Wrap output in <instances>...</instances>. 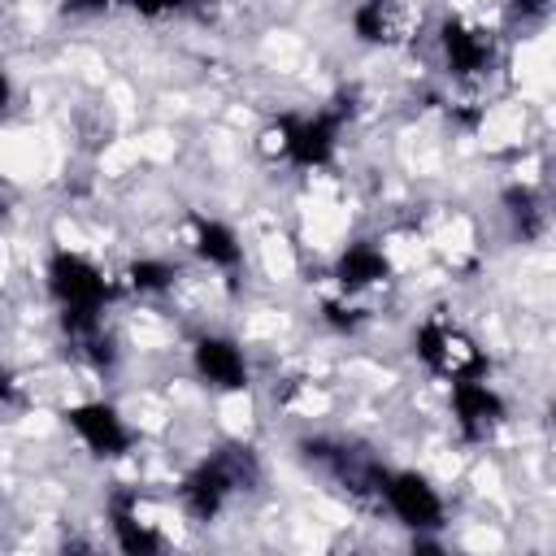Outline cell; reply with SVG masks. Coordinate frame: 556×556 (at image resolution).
<instances>
[{"mask_svg":"<svg viewBox=\"0 0 556 556\" xmlns=\"http://www.w3.org/2000/svg\"><path fill=\"white\" fill-rule=\"evenodd\" d=\"M48 291L61 304L65 326L74 334H83V339H96L100 313H104V300H109L104 274L78 252H56L52 265H48Z\"/></svg>","mask_w":556,"mask_h":556,"instance_id":"6da1fadb","label":"cell"},{"mask_svg":"<svg viewBox=\"0 0 556 556\" xmlns=\"http://www.w3.org/2000/svg\"><path fill=\"white\" fill-rule=\"evenodd\" d=\"M417 356L426 361V369L434 378H447V382L482 378V369H486L482 348L456 321H447V317H426L417 326Z\"/></svg>","mask_w":556,"mask_h":556,"instance_id":"7a4b0ae2","label":"cell"},{"mask_svg":"<svg viewBox=\"0 0 556 556\" xmlns=\"http://www.w3.org/2000/svg\"><path fill=\"white\" fill-rule=\"evenodd\" d=\"M439 48H443V65L456 83H478L495 70L500 56V39L486 22L478 17H447L439 30Z\"/></svg>","mask_w":556,"mask_h":556,"instance_id":"3957f363","label":"cell"},{"mask_svg":"<svg viewBox=\"0 0 556 556\" xmlns=\"http://www.w3.org/2000/svg\"><path fill=\"white\" fill-rule=\"evenodd\" d=\"M265 139H274V152L291 165L317 169L339 148V113H313V117H282Z\"/></svg>","mask_w":556,"mask_h":556,"instance_id":"277c9868","label":"cell"},{"mask_svg":"<svg viewBox=\"0 0 556 556\" xmlns=\"http://www.w3.org/2000/svg\"><path fill=\"white\" fill-rule=\"evenodd\" d=\"M400 526H413V530H430L443 521V495L434 491V482L417 469H400V473H387L382 482V500H378Z\"/></svg>","mask_w":556,"mask_h":556,"instance_id":"5b68a950","label":"cell"},{"mask_svg":"<svg viewBox=\"0 0 556 556\" xmlns=\"http://www.w3.org/2000/svg\"><path fill=\"white\" fill-rule=\"evenodd\" d=\"M452 421L469 443H486L504 426V400L486 378L452 382Z\"/></svg>","mask_w":556,"mask_h":556,"instance_id":"8992f818","label":"cell"},{"mask_svg":"<svg viewBox=\"0 0 556 556\" xmlns=\"http://www.w3.org/2000/svg\"><path fill=\"white\" fill-rule=\"evenodd\" d=\"M352 30L374 48H404L417 35V13L408 0H361L352 13Z\"/></svg>","mask_w":556,"mask_h":556,"instance_id":"52a82bcc","label":"cell"},{"mask_svg":"<svg viewBox=\"0 0 556 556\" xmlns=\"http://www.w3.org/2000/svg\"><path fill=\"white\" fill-rule=\"evenodd\" d=\"M65 421H70V430H74L96 456H122V452L135 443L126 417H122L113 404H104V400L74 404V408L65 413Z\"/></svg>","mask_w":556,"mask_h":556,"instance_id":"ba28073f","label":"cell"},{"mask_svg":"<svg viewBox=\"0 0 556 556\" xmlns=\"http://www.w3.org/2000/svg\"><path fill=\"white\" fill-rule=\"evenodd\" d=\"M191 365L195 374L217 387V391H243L248 387V356L235 339H222V334H204L195 348H191Z\"/></svg>","mask_w":556,"mask_h":556,"instance_id":"9c48e42d","label":"cell"},{"mask_svg":"<svg viewBox=\"0 0 556 556\" xmlns=\"http://www.w3.org/2000/svg\"><path fill=\"white\" fill-rule=\"evenodd\" d=\"M334 274H339V287H343L348 295H361V291L387 282L391 261H387V252H382L378 243H352V248L339 256V269H334Z\"/></svg>","mask_w":556,"mask_h":556,"instance_id":"30bf717a","label":"cell"},{"mask_svg":"<svg viewBox=\"0 0 556 556\" xmlns=\"http://www.w3.org/2000/svg\"><path fill=\"white\" fill-rule=\"evenodd\" d=\"M191 248H195V256H200L204 265H213V269H235V265L243 261L239 235H235L226 222H213V217H195V226H191Z\"/></svg>","mask_w":556,"mask_h":556,"instance_id":"8fae6325","label":"cell"},{"mask_svg":"<svg viewBox=\"0 0 556 556\" xmlns=\"http://www.w3.org/2000/svg\"><path fill=\"white\" fill-rule=\"evenodd\" d=\"M113 534H117V543H122L126 552H152V547L161 543L156 530H152V521H143L130 500H117V504H113Z\"/></svg>","mask_w":556,"mask_h":556,"instance_id":"7c38bea8","label":"cell"},{"mask_svg":"<svg viewBox=\"0 0 556 556\" xmlns=\"http://www.w3.org/2000/svg\"><path fill=\"white\" fill-rule=\"evenodd\" d=\"M508 213H513V222H517V230L526 235V239H539L543 235V222H547V213H543V204L521 187V191H508Z\"/></svg>","mask_w":556,"mask_h":556,"instance_id":"4fadbf2b","label":"cell"},{"mask_svg":"<svg viewBox=\"0 0 556 556\" xmlns=\"http://www.w3.org/2000/svg\"><path fill=\"white\" fill-rule=\"evenodd\" d=\"M169 278H174V269L161 265V261H139L130 269V287L135 291H161V287H169Z\"/></svg>","mask_w":556,"mask_h":556,"instance_id":"5bb4252c","label":"cell"},{"mask_svg":"<svg viewBox=\"0 0 556 556\" xmlns=\"http://www.w3.org/2000/svg\"><path fill=\"white\" fill-rule=\"evenodd\" d=\"M508 13L521 22V26H534L547 17V0H508Z\"/></svg>","mask_w":556,"mask_h":556,"instance_id":"9a60e30c","label":"cell"},{"mask_svg":"<svg viewBox=\"0 0 556 556\" xmlns=\"http://www.w3.org/2000/svg\"><path fill=\"white\" fill-rule=\"evenodd\" d=\"M139 13H148V17H161V13H178V9H187V4H195V0H130Z\"/></svg>","mask_w":556,"mask_h":556,"instance_id":"2e32d148","label":"cell"},{"mask_svg":"<svg viewBox=\"0 0 556 556\" xmlns=\"http://www.w3.org/2000/svg\"><path fill=\"white\" fill-rule=\"evenodd\" d=\"M113 0H70V9L74 13H100V9H109Z\"/></svg>","mask_w":556,"mask_h":556,"instance_id":"e0dca14e","label":"cell"},{"mask_svg":"<svg viewBox=\"0 0 556 556\" xmlns=\"http://www.w3.org/2000/svg\"><path fill=\"white\" fill-rule=\"evenodd\" d=\"M4 104H9V78L0 74V109H4Z\"/></svg>","mask_w":556,"mask_h":556,"instance_id":"ac0fdd59","label":"cell"}]
</instances>
